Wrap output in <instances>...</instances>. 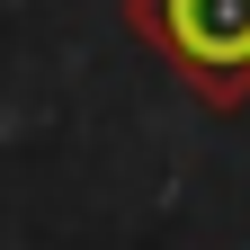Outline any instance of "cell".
I'll return each mask as SVG.
<instances>
[{
    "mask_svg": "<svg viewBox=\"0 0 250 250\" xmlns=\"http://www.w3.org/2000/svg\"><path fill=\"white\" fill-rule=\"evenodd\" d=\"M125 27L197 89V107H250V0H125Z\"/></svg>",
    "mask_w": 250,
    "mask_h": 250,
    "instance_id": "1",
    "label": "cell"
}]
</instances>
